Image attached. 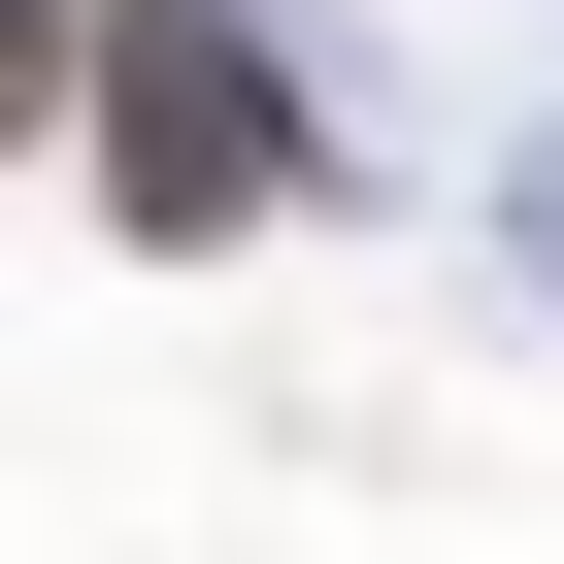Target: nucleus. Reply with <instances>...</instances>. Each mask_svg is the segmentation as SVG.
I'll use <instances>...</instances> for the list:
<instances>
[{
  "mask_svg": "<svg viewBox=\"0 0 564 564\" xmlns=\"http://www.w3.org/2000/svg\"><path fill=\"white\" fill-rule=\"evenodd\" d=\"M67 67H100V232L232 265L265 199H300V67H265L232 0H67Z\"/></svg>",
  "mask_w": 564,
  "mask_h": 564,
  "instance_id": "nucleus-1",
  "label": "nucleus"
}]
</instances>
